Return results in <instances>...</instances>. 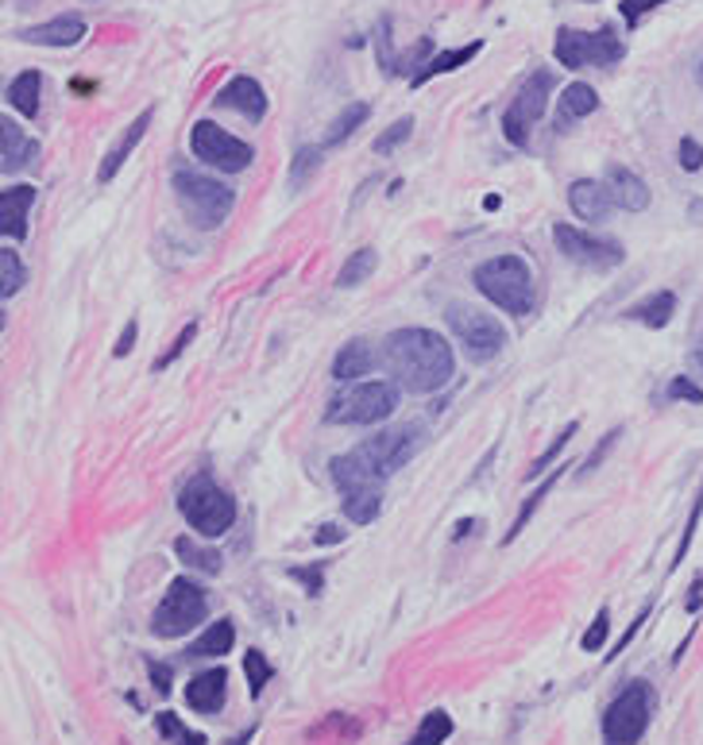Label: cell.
Masks as SVG:
<instances>
[{
	"mask_svg": "<svg viewBox=\"0 0 703 745\" xmlns=\"http://www.w3.org/2000/svg\"><path fill=\"white\" fill-rule=\"evenodd\" d=\"M382 364L406 394H434L456 375L449 340L434 329H399L382 344Z\"/></svg>",
	"mask_w": 703,
	"mask_h": 745,
	"instance_id": "6da1fadb",
	"label": "cell"
},
{
	"mask_svg": "<svg viewBox=\"0 0 703 745\" xmlns=\"http://www.w3.org/2000/svg\"><path fill=\"white\" fill-rule=\"evenodd\" d=\"M329 471H332V483H337V491H340V506H344L348 521L372 526V521L382 514V483H387V476L375 468L372 456H367L364 449H352V452H344V456L332 459Z\"/></svg>",
	"mask_w": 703,
	"mask_h": 745,
	"instance_id": "7a4b0ae2",
	"label": "cell"
},
{
	"mask_svg": "<svg viewBox=\"0 0 703 745\" xmlns=\"http://www.w3.org/2000/svg\"><path fill=\"white\" fill-rule=\"evenodd\" d=\"M472 282H476V290L487 298V302L499 305L503 313H514V317H530L533 302H538L533 270L522 255H495V260H484L476 270H472Z\"/></svg>",
	"mask_w": 703,
	"mask_h": 745,
	"instance_id": "3957f363",
	"label": "cell"
},
{
	"mask_svg": "<svg viewBox=\"0 0 703 745\" xmlns=\"http://www.w3.org/2000/svg\"><path fill=\"white\" fill-rule=\"evenodd\" d=\"M174 198L183 205V213L190 217L193 228L201 232H213L221 228L236 209V190L217 178H209L201 171H174Z\"/></svg>",
	"mask_w": 703,
	"mask_h": 745,
	"instance_id": "277c9868",
	"label": "cell"
},
{
	"mask_svg": "<svg viewBox=\"0 0 703 745\" xmlns=\"http://www.w3.org/2000/svg\"><path fill=\"white\" fill-rule=\"evenodd\" d=\"M178 510L190 521V529H198L201 538L217 541L225 538L228 529L236 526V498L217 483L213 476H193L190 483L178 494Z\"/></svg>",
	"mask_w": 703,
	"mask_h": 745,
	"instance_id": "5b68a950",
	"label": "cell"
},
{
	"mask_svg": "<svg viewBox=\"0 0 703 745\" xmlns=\"http://www.w3.org/2000/svg\"><path fill=\"white\" fill-rule=\"evenodd\" d=\"M657 711V692L650 680H630L603 711V745H638Z\"/></svg>",
	"mask_w": 703,
	"mask_h": 745,
	"instance_id": "8992f818",
	"label": "cell"
},
{
	"mask_svg": "<svg viewBox=\"0 0 703 745\" xmlns=\"http://www.w3.org/2000/svg\"><path fill=\"white\" fill-rule=\"evenodd\" d=\"M209 618V595L198 580L190 576H178V580L166 588V595L159 598L155 618H151V633L174 642V637H186L190 630H198Z\"/></svg>",
	"mask_w": 703,
	"mask_h": 745,
	"instance_id": "52a82bcc",
	"label": "cell"
},
{
	"mask_svg": "<svg viewBox=\"0 0 703 745\" xmlns=\"http://www.w3.org/2000/svg\"><path fill=\"white\" fill-rule=\"evenodd\" d=\"M399 409V382H356V387L340 390L325 409L329 425H379Z\"/></svg>",
	"mask_w": 703,
	"mask_h": 745,
	"instance_id": "ba28073f",
	"label": "cell"
},
{
	"mask_svg": "<svg viewBox=\"0 0 703 745\" xmlns=\"http://www.w3.org/2000/svg\"><path fill=\"white\" fill-rule=\"evenodd\" d=\"M626 54V43L611 27L600 31H576V27H561L553 43V59L565 70H583V66H615Z\"/></svg>",
	"mask_w": 703,
	"mask_h": 745,
	"instance_id": "9c48e42d",
	"label": "cell"
},
{
	"mask_svg": "<svg viewBox=\"0 0 703 745\" xmlns=\"http://www.w3.org/2000/svg\"><path fill=\"white\" fill-rule=\"evenodd\" d=\"M556 78L549 70H533L530 78L522 81V89L514 93V101L506 104L503 113V136L511 148H530V136H533V124L541 121L545 113L549 97H553Z\"/></svg>",
	"mask_w": 703,
	"mask_h": 745,
	"instance_id": "30bf717a",
	"label": "cell"
},
{
	"mask_svg": "<svg viewBox=\"0 0 703 745\" xmlns=\"http://www.w3.org/2000/svg\"><path fill=\"white\" fill-rule=\"evenodd\" d=\"M444 321H449L452 337L461 340L464 356H468L472 364H491V359L506 348V329L491 317V313H479V310H472V305H449Z\"/></svg>",
	"mask_w": 703,
	"mask_h": 745,
	"instance_id": "8fae6325",
	"label": "cell"
},
{
	"mask_svg": "<svg viewBox=\"0 0 703 745\" xmlns=\"http://www.w3.org/2000/svg\"><path fill=\"white\" fill-rule=\"evenodd\" d=\"M190 148H193V155H198L201 163L213 166V171H221V174H240V171H248V166L255 163L252 143H243L240 136L217 128L213 121L193 124V128H190Z\"/></svg>",
	"mask_w": 703,
	"mask_h": 745,
	"instance_id": "7c38bea8",
	"label": "cell"
},
{
	"mask_svg": "<svg viewBox=\"0 0 703 745\" xmlns=\"http://www.w3.org/2000/svg\"><path fill=\"white\" fill-rule=\"evenodd\" d=\"M553 243L556 252L573 260L576 267H588V270H615L618 263L626 260L623 243L607 240V236H591L576 225H556L553 228Z\"/></svg>",
	"mask_w": 703,
	"mask_h": 745,
	"instance_id": "4fadbf2b",
	"label": "cell"
},
{
	"mask_svg": "<svg viewBox=\"0 0 703 745\" xmlns=\"http://www.w3.org/2000/svg\"><path fill=\"white\" fill-rule=\"evenodd\" d=\"M360 449L372 456V464L382 476H394L399 468H406L417 452L426 449V425H402V429H387V433L367 437Z\"/></svg>",
	"mask_w": 703,
	"mask_h": 745,
	"instance_id": "5bb4252c",
	"label": "cell"
},
{
	"mask_svg": "<svg viewBox=\"0 0 703 745\" xmlns=\"http://www.w3.org/2000/svg\"><path fill=\"white\" fill-rule=\"evenodd\" d=\"M213 104H217V109H228V113H240L243 121L260 124L263 116H267V89H263L260 78H252V74H236V78H228L225 86L217 89Z\"/></svg>",
	"mask_w": 703,
	"mask_h": 745,
	"instance_id": "9a60e30c",
	"label": "cell"
},
{
	"mask_svg": "<svg viewBox=\"0 0 703 745\" xmlns=\"http://www.w3.org/2000/svg\"><path fill=\"white\" fill-rule=\"evenodd\" d=\"M86 31H89V24L78 16V12H62V16L47 20V24L24 27L20 39H24V43H35V47H78L81 39H86Z\"/></svg>",
	"mask_w": 703,
	"mask_h": 745,
	"instance_id": "2e32d148",
	"label": "cell"
},
{
	"mask_svg": "<svg viewBox=\"0 0 703 745\" xmlns=\"http://www.w3.org/2000/svg\"><path fill=\"white\" fill-rule=\"evenodd\" d=\"M151 121H155V109H143V113H139L136 121L128 124V131H121V139H116L113 148L104 151L101 166H97V182H113L116 174H121V166L128 163V155L139 148V139L148 136Z\"/></svg>",
	"mask_w": 703,
	"mask_h": 745,
	"instance_id": "e0dca14e",
	"label": "cell"
},
{
	"mask_svg": "<svg viewBox=\"0 0 703 745\" xmlns=\"http://www.w3.org/2000/svg\"><path fill=\"white\" fill-rule=\"evenodd\" d=\"M225 695H228V672L225 668H205L198 677L186 684V703L190 711L198 715H217L225 707Z\"/></svg>",
	"mask_w": 703,
	"mask_h": 745,
	"instance_id": "ac0fdd59",
	"label": "cell"
},
{
	"mask_svg": "<svg viewBox=\"0 0 703 745\" xmlns=\"http://www.w3.org/2000/svg\"><path fill=\"white\" fill-rule=\"evenodd\" d=\"M568 205L580 220H607L615 213V198H611L607 182H591V178H580V182L568 186Z\"/></svg>",
	"mask_w": 703,
	"mask_h": 745,
	"instance_id": "d6986e66",
	"label": "cell"
},
{
	"mask_svg": "<svg viewBox=\"0 0 703 745\" xmlns=\"http://www.w3.org/2000/svg\"><path fill=\"white\" fill-rule=\"evenodd\" d=\"M35 205V186H9L0 193V232L9 240H27V217Z\"/></svg>",
	"mask_w": 703,
	"mask_h": 745,
	"instance_id": "ffe728a7",
	"label": "cell"
},
{
	"mask_svg": "<svg viewBox=\"0 0 703 745\" xmlns=\"http://www.w3.org/2000/svg\"><path fill=\"white\" fill-rule=\"evenodd\" d=\"M35 155H39V139L24 136L16 121L0 124V166H4V174H20Z\"/></svg>",
	"mask_w": 703,
	"mask_h": 745,
	"instance_id": "44dd1931",
	"label": "cell"
},
{
	"mask_svg": "<svg viewBox=\"0 0 703 745\" xmlns=\"http://www.w3.org/2000/svg\"><path fill=\"white\" fill-rule=\"evenodd\" d=\"M607 190H611V198H615V205L626 209V213H642V209H650V186H645L635 171H626V166H611Z\"/></svg>",
	"mask_w": 703,
	"mask_h": 745,
	"instance_id": "7402d4cb",
	"label": "cell"
},
{
	"mask_svg": "<svg viewBox=\"0 0 703 745\" xmlns=\"http://www.w3.org/2000/svg\"><path fill=\"white\" fill-rule=\"evenodd\" d=\"M595 109H600V93L588 81H573V86L561 89V101H556V128H568V124L591 116Z\"/></svg>",
	"mask_w": 703,
	"mask_h": 745,
	"instance_id": "603a6c76",
	"label": "cell"
},
{
	"mask_svg": "<svg viewBox=\"0 0 703 745\" xmlns=\"http://www.w3.org/2000/svg\"><path fill=\"white\" fill-rule=\"evenodd\" d=\"M484 51V43H468V47H452V51H437V54H429L426 59V66L417 70L414 78H410V86L414 89H422L426 81H434V78H441V74H452V70H461V66H468L476 54Z\"/></svg>",
	"mask_w": 703,
	"mask_h": 745,
	"instance_id": "cb8c5ba5",
	"label": "cell"
},
{
	"mask_svg": "<svg viewBox=\"0 0 703 745\" xmlns=\"http://www.w3.org/2000/svg\"><path fill=\"white\" fill-rule=\"evenodd\" d=\"M372 367H375L372 344H367V340H348V344L337 352V359H332V379L356 382V379H364V375H372Z\"/></svg>",
	"mask_w": 703,
	"mask_h": 745,
	"instance_id": "d4e9b609",
	"label": "cell"
},
{
	"mask_svg": "<svg viewBox=\"0 0 703 745\" xmlns=\"http://www.w3.org/2000/svg\"><path fill=\"white\" fill-rule=\"evenodd\" d=\"M39 89H43V74L39 70H24V74H16V78L9 81V104L16 109L20 116H27V121H35L39 116Z\"/></svg>",
	"mask_w": 703,
	"mask_h": 745,
	"instance_id": "484cf974",
	"label": "cell"
},
{
	"mask_svg": "<svg viewBox=\"0 0 703 745\" xmlns=\"http://www.w3.org/2000/svg\"><path fill=\"white\" fill-rule=\"evenodd\" d=\"M673 313H677V294L661 290V294H653V298H645V302L630 305V310H626V317H630V321H642L645 329H665V325L673 321Z\"/></svg>",
	"mask_w": 703,
	"mask_h": 745,
	"instance_id": "4316f807",
	"label": "cell"
},
{
	"mask_svg": "<svg viewBox=\"0 0 703 745\" xmlns=\"http://www.w3.org/2000/svg\"><path fill=\"white\" fill-rule=\"evenodd\" d=\"M233 645H236V626L228 618H221L201 637H193L190 657H225V653H233Z\"/></svg>",
	"mask_w": 703,
	"mask_h": 745,
	"instance_id": "83f0119b",
	"label": "cell"
},
{
	"mask_svg": "<svg viewBox=\"0 0 703 745\" xmlns=\"http://www.w3.org/2000/svg\"><path fill=\"white\" fill-rule=\"evenodd\" d=\"M174 553H178V560H183L186 568H193V572L221 576V568H225V560H221V553H213V548L198 545V541H193V538H178V541H174Z\"/></svg>",
	"mask_w": 703,
	"mask_h": 745,
	"instance_id": "f1b7e54d",
	"label": "cell"
},
{
	"mask_svg": "<svg viewBox=\"0 0 703 745\" xmlns=\"http://www.w3.org/2000/svg\"><path fill=\"white\" fill-rule=\"evenodd\" d=\"M375 267H379V255H375V248H360V252H352L344 260V267H340V275H337V282L340 287H360L364 278H372L375 275Z\"/></svg>",
	"mask_w": 703,
	"mask_h": 745,
	"instance_id": "f546056e",
	"label": "cell"
},
{
	"mask_svg": "<svg viewBox=\"0 0 703 745\" xmlns=\"http://www.w3.org/2000/svg\"><path fill=\"white\" fill-rule=\"evenodd\" d=\"M556 479H561V471H553V476H545V479H541V483H538V491H533L530 494V498H526V503H522V510H518V518H514V526L511 529H506V545H511V541H518L522 538V529H526V526H530V518H533V514H538V506H541V498H545V494L549 491H553V487H556Z\"/></svg>",
	"mask_w": 703,
	"mask_h": 745,
	"instance_id": "4dcf8cb0",
	"label": "cell"
},
{
	"mask_svg": "<svg viewBox=\"0 0 703 745\" xmlns=\"http://www.w3.org/2000/svg\"><path fill=\"white\" fill-rule=\"evenodd\" d=\"M452 737V719L449 711H429L426 719H422V727L414 730V737H410L406 745H444Z\"/></svg>",
	"mask_w": 703,
	"mask_h": 745,
	"instance_id": "1f68e13d",
	"label": "cell"
},
{
	"mask_svg": "<svg viewBox=\"0 0 703 745\" xmlns=\"http://www.w3.org/2000/svg\"><path fill=\"white\" fill-rule=\"evenodd\" d=\"M367 113H372V109H367L364 101H352V104H348L344 113H340L337 121H332L329 136H325V148H337V143H344V139L352 136V131H356L360 124L367 121Z\"/></svg>",
	"mask_w": 703,
	"mask_h": 745,
	"instance_id": "d6a6232c",
	"label": "cell"
},
{
	"mask_svg": "<svg viewBox=\"0 0 703 745\" xmlns=\"http://www.w3.org/2000/svg\"><path fill=\"white\" fill-rule=\"evenodd\" d=\"M576 433H580V421H568L565 429H561V433L553 437V444H549V449L541 452V456L530 464V471H526V479H541V476H545V471L553 468V459L561 456V452H565L568 444H573V437H576Z\"/></svg>",
	"mask_w": 703,
	"mask_h": 745,
	"instance_id": "836d02e7",
	"label": "cell"
},
{
	"mask_svg": "<svg viewBox=\"0 0 703 745\" xmlns=\"http://www.w3.org/2000/svg\"><path fill=\"white\" fill-rule=\"evenodd\" d=\"M243 677H248V692L260 695L263 687L271 684V677H275V668H271L267 653H263V649L248 653V657H243Z\"/></svg>",
	"mask_w": 703,
	"mask_h": 745,
	"instance_id": "e575fe53",
	"label": "cell"
},
{
	"mask_svg": "<svg viewBox=\"0 0 703 745\" xmlns=\"http://www.w3.org/2000/svg\"><path fill=\"white\" fill-rule=\"evenodd\" d=\"M155 730H159V737H171V742H178V745H205V734L190 730L183 719H178V715H171V711L159 715V719H155Z\"/></svg>",
	"mask_w": 703,
	"mask_h": 745,
	"instance_id": "d590c367",
	"label": "cell"
},
{
	"mask_svg": "<svg viewBox=\"0 0 703 745\" xmlns=\"http://www.w3.org/2000/svg\"><path fill=\"white\" fill-rule=\"evenodd\" d=\"M24 263H20V255L12 252V248H4L0 252V294L12 298L20 294V287H24Z\"/></svg>",
	"mask_w": 703,
	"mask_h": 745,
	"instance_id": "8d00e7d4",
	"label": "cell"
},
{
	"mask_svg": "<svg viewBox=\"0 0 703 745\" xmlns=\"http://www.w3.org/2000/svg\"><path fill=\"white\" fill-rule=\"evenodd\" d=\"M317 166H322V148H298L294 163H290V186L302 190L310 182V174H317Z\"/></svg>",
	"mask_w": 703,
	"mask_h": 745,
	"instance_id": "74e56055",
	"label": "cell"
},
{
	"mask_svg": "<svg viewBox=\"0 0 703 745\" xmlns=\"http://www.w3.org/2000/svg\"><path fill=\"white\" fill-rule=\"evenodd\" d=\"M700 518H703V483H700V491H695V498H692V514H688V521H685V533H680L677 556H673V572H677L680 560L688 556V548H692V538H695V526H700Z\"/></svg>",
	"mask_w": 703,
	"mask_h": 745,
	"instance_id": "f35d334b",
	"label": "cell"
},
{
	"mask_svg": "<svg viewBox=\"0 0 703 745\" xmlns=\"http://www.w3.org/2000/svg\"><path fill=\"white\" fill-rule=\"evenodd\" d=\"M607 633H611V610L607 607H600V615H595V622L583 630V637H580V649L583 653H600L603 645H607Z\"/></svg>",
	"mask_w": 703,
	"mask_h": 745,
	"instance_id": "ab89813d",
	"label": "cell"
},
{
	"mask_svg": "<svg viewBox=\"0 0 703 745\" xmlns=\"http://www.w3.org/2000/svg\"><path fill=\"white\" fill-rule=\"evenodd\" d=\"M410 128H414V116H402V121H394L391 128L375 139V155H391L402 139H410Z\"/></svg>",
	"mask_w": 703,
	"mask_h": 745,
	"instance_id": "60d3db41",
	"label": "cell"
},
{
	"mask_svg": "<svg viewBox=\"0 0 703 745\" xmlns=\"http://www.w3.org/2000/svg\"><path fill=\"white\" fill-rule=\"evenodd\" d=\"M669 399L677 402H692V406H703V387H695L688 375H677V379L669 382Z\"/></svg>",
	"mask_w": 703,
	"mask_h": 745,
	"instance_id": "b9f144b4",
	"label": "cell"
},
{
	"mask_svg": "<svg viewBox=\"0 0 703 745\" xmlns=\"http://www.w3.org/2000/svg\"><path fill=\"white\" fill-rule=\"evenodd\" d=\"M193 337H198V325H186V329L183 332H178V340H174V344H171V352H166V356L163 359H155V371H166V367H171L174 364V359H178V356H183V352H186V344H190V340Z\"/></svg>",
	"mask_w": 703,
	"mask_h": 745,
	"instance_id": "7bdbcfd3",
	"label": "cell"
},
{
	"mask_svg": "<svg viewBox=\"0 0 703 745\" xmlns=\"http://www.w3.org/2000/svg\"><path fill=\"white\" fill-rule=\"evenodd\" d=\"M618 437H623V429H611V433H607V437H603V441H600V444H595V452H591V456H588V459H583V468H580V476H591V471L600 468V464H603V456H607V452H611V449H615V441H618Z\"/></svg>",
	"mask_w": 703,
	"mask_h": 745,
	"instance_id": "ee69618b",
	"label": "cell"
},
{
	"mask_svg": "<svg viewBox=\"0 0 703 745\" xmlns=\"http://www.w3.org/2000/svg\"><path fill=\"white\" fill-rule=\"evenodd\" d=\"M657 4H665V0H623V4H618V9H623V20L630 27H638V20L645 16V12H653L657 9Z\"/></svg>",
	"mask_w": 703,
	"mask_h": 745,
	"instance_id": "f6af8a7d",
	"label": "cell"
},
{
	"mask_svg": "<svg viewBox=\"0 0 703 745\" xmlns=\"http://www.w3.org/2000/svg\"><path fill=\"white\" fill-rule=\"evenodd\" d=\"M680 166H685V171H700L703 166V143H695L692 136L680 139Z\"/></svg>",
	"mask_w": 703,
	"mask_h": 745,
	"instance_id": "bcb514c9",
	"label": "cell"
},
{
	"mask_svg": "<svg viewBox=\"0 0 703 745\" xmlns=\"http://www.w3.org/2000/svg\"><path fill=\"white\" fill-rule=\"evenodd\" d=\"M290 576H294V580H302L310 595H317V591L325 588V583H322V568H313V572H310V568H294Z\"/></svg>",
	"mask_w": 703,
	"mask_h": 745,
	"instance_id": "7dc6e473",
	"label": "cell"
},
{
	"mask_svg": "<svg viewBox=\"0 0 703 745\" xmlns=\"http://www.w3.org/2000/svg\"><path fill=\"white\" fill-rule=\"evenodd\" d=\"M645 618H650V607H645V610H642V615H638V618H635V622H630V630H626V633H623V637H618V645H615V653H611V660H615V657H618V653H623V649H626V645L635 642V637H638V630H642V622H645Z\"/></svg>",
	"mask_w": 703,
	"mask_h": 745,
	"instance_id": "c3c4849f",
	"label": "cell"
},
{
	"mask_svg": "<svg viewBox=\"0 0 703 745\" xmlns=\"http://www.w3.org/2000/svg\"><path fill=\"white\" fill-rule=\"evenodd\" d=\"M136 337H139V325H136V321H128V329H124V332H121V340H116L113 356H128L131 348H136Z\"/></svg>",
	"mask_w": 703,
	"mask_h": 745,
	"instance_id": "681fc988",
	"label": "cell"
},
{
	"mask_svg": "<svg viewBox=\"0 0 703 745\" xmlns=\"http://www.w3.org/2000/svg\"><path fill=\"white\" fill-rule=\"evenodd\" d=\"M337 541H344V529L332 526V521H329V526L317 529V533H313V545H337Z\"/></svg>",
	"mask_w": 703,
	"mask_h": 745,
	"instance_id": "f907efd6",
	"label": "cell"
},
{
	"mask_svg": "<svg viewBox=\"0 0 703 745\" xmlns=\"http://www.w3.org/2000/svg\"><path fill=\"white\" fill-rule=\"evenodd\" d=\"M148 672H151V680H155L159 692H163V695L171 692V668H166V665H155V660H151Z\"/></svg>",
	"mask_w": 703,
	"mask_h": 745,
	"instance_id": "816d5d0a",
	"label": "cell"
},
{
	"mask_svg": "<svg viewBox=\"0 0 703 745\" xmlns=\"http://www.w3.org/2000/svg\"><path fill=\"white\" fill-rule=\"evenodd\" d=\"M700 603H703V576H695L692 580V591H688V615H695V610H700Z\"/></svg>",
	"mask_w": 703,
	"mask_h": 745,
	"instance_id": "f5cc1de1",
	"label": "cell"
},
{
	"mask_svg": "<svg viewBox=\"0 0 703 745\" xmlns=\"http://www.w3.org/2000/svg\"><path fill=\"white\" fill-rule=\"evenodd\" d=\"M692 364L703 371V332H700V340H695V348H692Z\"/></svg>",
	"mask_w": 703,
	"mask_h": 745,
	"instance_id": "db71d44e",
	"label": "cell"
},
{
	"mask_svg": "<svg viewBox=\"0 0 703 745\" xmlns=\"http://www.w3.org/2000/svg\"><path fill=\"white\" fill-rule=\"evenodd\" d=\"M252 737H255V727H252V730H243V734H240V737H233L228 745H252Z\"/></svg>",
	"mask_w": 703,
	"mask_h": 745,
	"instance_id": "11a10c76",
	"label": "cell"
},
{
	"mask_svg": "<svg viewBox=\"0 0 703 745\" xmlns=\"http://www.w3.org/2000/svg\"><path fill=\"white\" fill-rule=\"evenodd\" d=\"M700 78H703V66H700Z\"/></svg>",
	"mask_w": 703,
	"mask_h": 745,
	"instance_id": "9f6ffc18",
	"label": "cell"
}]
</instances>
